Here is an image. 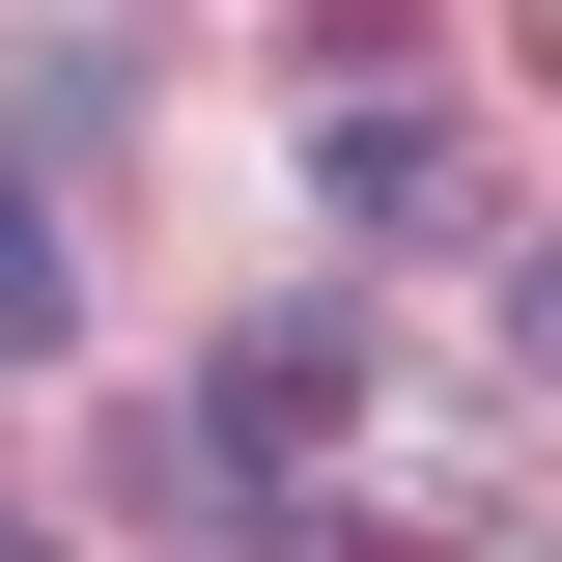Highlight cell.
<instances>
[{
  "mask_svg": "<svg viewBox=\"0 0 562 562\" xmlns=\"http://www.w3.org/2000/svg\"><path fill=\"white\" fill-rule=\"evenodd\" d=\"M57 338H85V281H57V198L0 169V366H57Z\"/></svg>",
  "mask_w": 562,
  "mask_h": 562,
  "instance_id": "obj_1",
  "label": "cell"
},
{
  "mask_svg": "<svg viewBox=\"0 0 562 562\" xmlns=\"http://www.w3.org/2000/svg\"><path fill=\"white\" fill-rule=\"evenodd\" d=\"M535 366H562V254H535Z\"/></svg>",
  "mask_w": 562,
  "mask_h": 562,
  "instance_id": "obj_2",
  "label": "cell"
},
{
  "mask_svg": "<svg viewBox=\"0 0 562 562\" xmlns=\"http://www.w3.org/2000/svg\"><path fill=\"white\" fill-rule=\"evenodd\" d=\"M0 562H29V535H0Z\"/></svg>",
  "mask_w": 562,
  "mask_h": 562,
  "instance_id": "obj_3",
  "label": "cell"
}]
</instances>
